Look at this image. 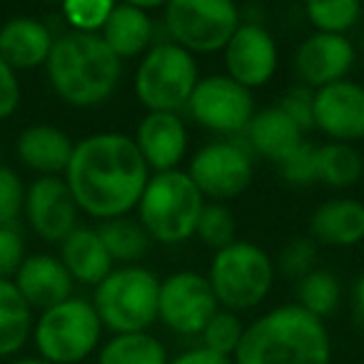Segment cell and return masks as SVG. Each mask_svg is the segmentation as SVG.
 <instances>
[{
    "label": "cell",
    "mask_w": 364,
    "mask_h": 364,
    "mask_svg": "<svg viewBox=\"0 0 364 364\" xmlns=\"http://www.w3.org/2000/svg\"><path fill=\"white\" fill-rule=\"evenodd\" d=\"M63 180L77 210L105 223L127 218L137 208L150 180V167L132 135L107 130L75 142Z\"/></svg>",
    "instance_id": "cell-1"
},
{
    "label": "cell",
    "mask_w": 364,
    "mask_h": 364,
    "mask_svg": "<svg viewBox=\"0 0 364 364\" xmlns=\"http://www.w3.org/2000/svg\"><path fill=\"white\" fill-rule=\"evenodd\" d=\"M235 364H329L327 324L297 302L279 304L245 327Z\"/></svg>",
    "instance_id": "cell-2"
},
{
    "label": "cell",
    "mask_w": 364,
    "mask_h": 364,
    "mask_svg": "<svg viewBox=\"0 0 364 364\" xmlns=\"http://www.w3.org/2000/svg\"><path fill=\"white\" fill-rule=\"evenodd\" d=\"M46 73L63 102L73 107H95L115 92L122 60L100 36L70 31L55 38Z\"/></svg>",
    "instance_id": "cell-3"
},
{
    "label": "cell",
    "mask_w": 364,
    "mask_h": 364,
    "mask_svg": "<svg viewBox=\"0 0 364 364\" xmlns=\"http://www.w3.org/2000/svg\"><path fill=\"white\" fill-rule=\"evenodd\" d=\"M208 200L185 170L155 172L137 203V223L150 240L162 245H180L190 240L198 228Z\"/></svg>",
    "instance_id": "cell-4"
},
{
    "label": "cell",
    "mask_w": 364,
    "mask_h": 364,
    "mask_svg": "<svg viewBox=\"0 0 364 364\" xmlns=\"http://www.w3.org/2000/svg\"><path fill=\"white\" fill-rule=\"evenodd\" d=\"M160 277L142 264L115 267L92 292L102 329L112 334L147 332L157 322Z\"/></svg>",
    "instance_id": "cell-5"
},
{
    "label": "cell",
    "mask_w": 364,
    "mask_h": 364,
    "mask_svg": "<svg viewBox=\"0 0 364 364\" xmlns=\"http://www.w3.org/2000/svg\"><path fill=\"white\" fill-rule=\"evenodd\" d=\"M274 262L259 245L235 240L218 250L210 262L208 282L223 309L245 312L267 299L274 284Z\"/></svg>",
    "instance_id": "cell-6"
},
{
    "label": "cell",
    "mask_w": 364,
    "mask_h": 364,
    "mask_svg": "<svg viewBox=\"0 0 364 364\" xmlns=\"http://www.w3.org/2000/svg\"><path fill=\"white\" fill-rule=\"evenodd\" d=\"M200 82L195 55L177 43L165 41L150 46L135 70V95L147 112L185 110Z\"/></svg>",
    "instance_id": "cell-7"
},
{
    "label": "cell",
    "mask_w": 364,
    "mask_h": 364,
    "mask_svg": "<svg viewBox=\"0 0 364 364\" xmlns=\"http://www.w3.org/2000/svg\"><path fill=\"white\" fill-rule=\"evenodd\" d=\"M102 322L92 302L70 297L41 312L33 324V342L41 359L50 364H80L97 349Z\"/></svg>",
    "instance_id": "cell-8"
},
{
    "label": "cell",
    "mask_w": 364,
    "mask_h": 364,
    "mask_svg": "<svg viewBox=\"0 0 364 364\" xmlns=\"http://www.w3.org/2000/svg\"><path fill=\"white\" fill-rule=\"evenodd\" d=\"M162 23L172 43L195 55L225 50L242 18L232 0H170L162 8Z\"/></svg>",
    "instance_id": "cell-9"
},
{
    "label": "cell",
    "mask_w": 364,
    "mask_h": 364,
    "mask_svg": "<svg viewBox=\"0 0 364 364\" xmlns=\"http://www.w3.org/2000/svg\"><path fill=\"white\" fill-rule=\"evenodd\" d=\"M220 309L208 277L193 269H180L160 279L157 319L182 337L203 334L208 322Z\"/></svg>",
    "instance_id": "cell-10"
},
{
    "label": "cell",
    "mask_w": 364,
    "mask_h": 364,
    "mask_svg": "<svg viewBox=\"0 0 364 364\" xmlns=\"http://www.w3.org/2000/svg\"><path fill=\"white\" fill-rule=\"evenodd\" d=\"M205 200H232L252 182V157L237 140H215L200 147L185 170Z\"/></svg>",
    "instance_id": "cell-11"
},
{
    "label": "cell",
    "mask_w": 364,
    "mask_h": 364,
    "mask_svg": "<svg viewBox=\"0 0 364 364\" xmlns=\"http://www.w3.org/2000/svg\"><path fill=\"white\" fill-rule=\"evenodd\" d=\"M188 112L198 125L218 135H242L255 115L252 90L228 75L200 77Z\"/></svg>",
    "instance_id": "cell-12"
},
{
    "label": "cell",
    "mask_w": 364,
    "mask_h": 364,
    "mask_svg": "<svg viewBox=\"0 0 364 364\" xmlns=\"http://www.w3.org/2000/svg\"><path fill=\"white\" fill-rule=\"evenodd\" d=\"M223 53L228 68L225 75L247 90L269 82L277 70V43L272 33L259 23H240Z\"/></svg>",
    "instance_id": "cell-13"
},
{
    "label": "cell",
    "mask_w": 364,
    "mask_h": 364,
    "mask_svg": "<svg viewBox=\"0 0 364 364\" xmlns=\"http://www.w3.org/2000/svg\"><path fill=\"white\" fill-rule=\"evenodd\" d=\"M23 213L41 240L63 242L77 228L80 210L63 177H38L26 188Z\"/></svg>",
    "instance_id": "cell-14"
},
{
    "label": "cell",
    "mask_w": 364,
    "mask_h": 364,
    "mask_svg": "<svg viewBox=\"0 0 364 364\" xmlns=\"http://www.w3.org/2000/svg\"><path fill=\"white\" fill-rule=\"evenodd\" d=\"M354 60H357V50L347 36L312 33L299 43L294 53V73L302 80V87L319 90L332 82L347 80Z\"/></svg>",
    "instance_id": "cell-15"
},
{
    "label": "cell",
    "mask_w": 364,
    "mask_h": 364,
    "mask_svg": "<svg viewBox=\"0 0 364 364\" xmlns=\"http://www.w3.org/2000/svg\"><path fill=\"white\" fill-rule=\"evenodd\" d=\"M314 127L332 142H347L364 137V85L354 80H339L314 90Z\"/></svg>",
    "instance_id": "cell-16"
},
{
    "label": "cell",
    "mask_w": 364,
    "mask_h": 364,
    "mask_svg": "<svg viewBox=\"0 0 364 364\" xmlns=\"http://www.w3.org/2000/svg\"><path fill=\"white\" fill-rule=\"evenodd\" d=\"M132 140L155 172L180 170V162L188 155V125L177 112H147Z\"/></svg>",
    "instance_id": "cell-17"
},
{
    "label": "cell",
    "mask_w": 364,
    "mask_h": 364,
    "mask_svg": "<svg viewBox=\"0 0 364 364\" xmlns=\"http://www.w3.org/2000/svg\"><path fill=\"white\" fill-rule=\"evenodd\" d=\"M18 292L23 294L31 309H46L55 307V304L65 302L73 297V277L68 274V269L63 267L60 257L53 255H31L23 259V264L18 267L16 277Z\"/></svg>",
    "instance_id": "cell-18"
},
{
    "label": "cell",
    "mask_w": 364,
    "mask_h": 364,
    "mask_svg": "<svg viewBox=\"0 0 364 364\" xmlns=\"http://www.w3.org/2000/svg\"><path fill=\"white\" fill-rule=\"evenodd\" d=\"M55 36L38 18H11L0 26V58L13 70H33L48 63Z\"/></svg>",
    "instance_id": "cell-19"
},
{
    "label": "cell",
    "mask_w": 364,
    "mask_h": 364,
    "mask_svg": "<svg viewBox=\"0 0 364 364\" xmlns=\"http://www.w3.org/2000/svg\"><path fill=\"white\" fill-rule=\"evenodd\" d=\"M73 150H75V142L70 140V135L53 125L26 127L16 142V152L21 162L41 177L65 175Z\"/></svg>",
    "instance_id": "cell-20"
},
{
    "label": "cell",
    "mask_w": 364,
    "mask_h": 364,
    "mask_svg": "<svg viewBox=\"0 0 364 364\" xmlns=\"http://www.w3.org/2000/svg\"><path fill=\"white\" fill-rule=\"evenodd\" d=\"M309 237L329 247H354L364 240V205L352 198L322 203L309 218Z\"/></svg>",
    "instance_id": "cell-21"
},
{
    "label": "cell",
    "mask_w": 364,
    "mask_h": 364,
    "mask_svg": "<svg viewBox=\"0 0 364 364\" xmlns=\"http://www.w3.org/2000/svg\"><path fill=\"white\" fill-rule=\"evenodd\" d=\"M152 18L140 3H115L100 38L120 60L142 58L152 46Z\"/></svg>",
    "instance_id": "cell-22"
},
{
    "label": "cell",
    "mask_w": 364,
    "mask_h": 364,
    "mask_svg": "<svg viewBox=\"0 0 364 364\" xmlns=\"http://www.w3.org/2000/svg\"><path fill=\"white\" fill-rule=\"evenodd\" d=\"M60 262L73 277V282L97 287L112 272V257L107 255L97 230L75 228L60 242Z\"/></svg>",
    "instance_id": "cell-23"
},
{
    "label": "cell",
    "mask_w": 364,
    "mask_h": 364,
    "mask_svg": "<svg viewBox=\"0 0 364 364\" xmlns=\"http://www.w3.org/2000/svg\"><path fill=\"white\" fill-rule=\"evenodd\" d=\"M245 137L257 155L272 162H282L294 147L304 142V132L279 105L255 112L247 130H245Z\"/></svg>",
    "instance_id": "cell-24"
},
{
    "label": "cell",
    "mask_w": 364,
    "mask_h": 364,
    "mask_svg": "<svg viewBox=\"0 0 364 364\" xmlns=\"http://www.w3.org/2000/svg\"><path fill=\"white\" fill-rule=\"evenodd\" d=\"M33 309L13 279L0 277V357L18 354L33 337Z\"/></svg>",
    "instance_id": "cell-25"
},
{
    "label": "cell",
    "mask_w": 364,
    "mask_h": 364,
    "mask_svg": "<svg viewBox=\"0 0 364 364\" xmlns=\"http://www.w3.org/2000/svg\"><path fill=\"white\" fill-rule=\"evenodd\" d=\"M364 175V157L354 145L327 142L317 147V182L334 190L352 188Z\"/></svg>",
    "instance_id": "cell-26"
},
{
    "label": "cell",
    "mask_w": 364,
    "mask_h": 364,
    "mask_svg": "<svg viewBox=\"0 0 364 364\" xmlns=\"http://www.w3.org/2000/svg\"><path fill=\"white\" fill-rule=\"evenodd\" d=\"M165 344L150 332L112 334L97 354V364H167Z\"/></svg>",
    "instance_id": "cell-27"
},
{
    "label": "cell",
    "mask_w": 364,
    "mask_h": 364,
    "mask_svg": "<svg viewBox=\"0 0 364 364\" xmlns=\"http://www.w3.org/2000/svg\"><path fill=\"white\" fill-rule=\"evenodd\" d=\"M97 235H100L102 245H105L107 255L112 257V262L122 264H137L147 252H150V235L142 230V225L137 220L130 218H115L105 220L97 225Z\"/></svg>",
    "instance_id": "cell-28"
},
{
    "label": "cell",
    "mask_w": 364,
    "mask_h": 364,
    "mask_svg": "<svg viewBox=\"0 0 364 364\" xmlns=\"http://www.w3.org/2000/svg\"><path fill=\"white\" fill-rule=\"evenodd\" d=\"M297 299L299 307L324 322L339 307L342 284H339L337 274L329 269H314L297 282Z\"/></svg>",
    "instance_id": "cell-29"
},
{
    "label": "cell",
    "mask_w": 364,
    "mask_h": 364,
    "mask_svg": "<svg viewBox=\"0 0 364 364\" xmlns=\"http://www.w3.org/2000/svg\"><path fill=\"white\" fill-rule=\"evenodd\" d=\"M364 6L357 0H312L304 6L314 33L327 36H347L362 18Z\"/></svg>",
    "instance_id": "cell-30"
},
{
    "label": "cell",
    "mask_w": 364,
    "mask_h": 364,
    "mask_svg": "<svg viewBox=\"0 0 364 364\" xmlns=\"http://www.w3.org/2000/svg\"><path fill=\"white\" fill-rule=\"evenodd\" d=\"M242 332H245V324L240 322L237 314L220 307L200 337H203L205 349L220 354V357H235V352L240 347V339H242Z\"/></svg>",
    "instance_id": "cell-31"
},
{
    "label": "cell",
    "mask_w": 364,
    "mask_h": 364,
    "mask_svg": "<svg viewBox=\"0 0 364 364\" xmlns=\"http://www.w3.org/2000/svg\"><path fill=\"white\" fill-rule=\"evenodd\" d=\"M195 235L200 242L213 247L215 252L235 242V218L223 203H208L198 220Z\"/></svg>",
    "instance_id": "cell-32"
},
{
    "label": "cell",
    "mask_w": 364,
    "mask_h": 364,
    "mask_svg": "<svg viewBox=\"0 0 364 364\" xmlns=\"http://www.w3.org/2000/svg\"><path fill=\"white\" fill-rule=\"evenodd\" d=\"M110 0H68L63 6V18L73 28V33H90L100 36L102 26L112 13Z\"/></svg>",
    "instance_id": "cell-33"
},
{
    "label": "cell",
    "mask_w": 364,
    "mask_h": 364,
    "mask_svg": "<svg viewBox=\"0 0 364 364\" xmlns=\"http://www.w3.org/2000/svg\"><path fill=\"white\" fill-rule=\"evenodd\" d=\"M314 264H317V242L312 237H292L279 252L274 269H279V274H284V277H292L299 282L317 269Z\"/></svg>",
    "instance_id": "cell-34"
},
{
    "label": "cell",
    "mask_w": 364,
    "mask_h": 364,
    "mask_svg": "<svg viewBox=\"0 0 364 364\" xmlns=\"http://www.w3.org/2000/svg\"><path fill=\"white\" fill-rule=\"evenodd\" d=\"M277 167L289 185H312L317 182V145L304 140Z\"/></svg>",
    "instance_id": "cell-35"
},
{
    "label": "cell",
    "mask_w": 364,
    "mask_h": 364,
    "mask_svg": "<svg viewBox=\"0 0 364 364\" xmlns=\"http://www.w3.org/2000/svg\"><path fill=\"white\" fill-rule=\"evenodd\" d=\"M26 205V185L13 167L0 165V225H18Z\"/></svg>",
    "instance_id": "cell-36"
},
{
    "label": "cell",
    "mask_w": 364,
    "mask_h": 364,
    "mask_svg": "<svg viewBox=\"0 0 364 364\" xmlns=\"http://www.w3.org/2000/svg\"><path fill=\"white\" fill-rule=\"evenodd\" d=\"M23 259H26V242L18 225H0V277H16Z\"/></svg>",
    "instance_id": "cell-37"
},
{
    "label": "cell",
    "mask_w": 364,
    "mask_h": 364,
    "mask_svg": "<svg viewBox=\"0 0 364 364\" xmlns=\"http://www.w3.org/2000/svg\"><path fill=\"white\" fill-rule=\"evenodd\" d=\"M289 117L299 125V130L307 132L314 127V90L309 87H292L289 92H284L282 100L277 102Z\"/></svg>",
    "instance_id": "cell-38"
},
{
    "label": "cell",
    "mask_w": 364,
    "mask_h": 364,
    "mask_svg": "<svg viewBox=\"0 0 364 364\" xmlns=\"http://www.w3.org/2000/svg\"><path fill=\"white\" fill-rule=\"evenodd\" d=\"M21 80L18 73L0 58V120H8L21 107Z\"/></svg>",
    "instance_id": "cell-39"
},
{
    "label": "cell",
    "mask_w": 364,
    "mask_h": 364,
    "mask_svg": "<svg viewBox=\"0 0 364 364\" xmlns=\"http://www.w3.org/2000/svg\"><path fill=\"white\" fill-rule=\"evenodd\" d=\"M167 364H235V359L220 357V354L210 352V349H205V347H195V349L177 354V357H172Z\"/></svg>",
    "instance_id": "cell-40"
},
{
    "label": "cell",
    "mask_w": 364,
    "mask_h": 364,
    "mask_svg": "<svg viewBox=\"0 0 364 364\" xmlns=\"http://www.w3.org/2000/svg\"><path fill=\"white\" fill-rule=\"evenodd\" d=\"M354 309H357V317L364 322V272L354 282Z\"/></svg>",
    "instance_id": "cell-41"
},
{
    "label": "cell",
    "mask_w": 364,
    "mask_h": 364,
    "mask_svg": "<svg viewBox=\"0 0 364 364\" xmlns=\"http://www.w3.org/2000/svg\"><path fill=\"white\" fill-rule=\"evenodd\" d=\"M8 364H50L41 357H33V359H16V362H8Z\"/></svg>",
    "instance_id": "cell-42"
}]
</instances>
